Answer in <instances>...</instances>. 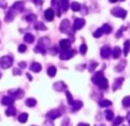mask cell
Masks as SVG:
<instances>
[{
    "instance_id": "obj_1",
    "label": "cell",
    "mask_w": 130,
    "mask_h": 126,
    "mask_svg": "<svg viewBox=\"0 0 130 126\" xmlns=\"http://www.w3.org/2000/svg\"><path fill=\"white\" fill-rule=\"evenodd\" d=\"M91 80L95 85H97L99 88H102V90H106V88L108 87V81H107V79L104 77V74L102 71L96 72V73L94 74Z\"/></svg>"
},
{
    "instance_id": "obj_2",
    "label": "cell",
    "mask_w": 130,
    "mask_h": 126,
    "mask_svg": "<svg viewBox=\"0 0 130 126\" xmlns=\"http://www.w3.org/2000/svg\"><path fill=\"white\" fill-rule=\"evenodd\" d=\"M13 65V59L10 56H2L0 59V67L2 69H8Z\"/></svg>"
},
{
    "instance_id": "obj_3",
    "label": "cell",
    "mask_w": 130,
    "mask_h": 126,
    "mask_svg": "<svg viewBox=\"0 0 130 126\" xmlns=\"http://www.w3.org/2000/svg\"><path fill=\"white\" fill-rule=\"evenodd\" d=\"M111 13H112L113 16L121 17V18H124L127 16V11L124 10L123 8H121V7H115V8H113L112 10H111Z\"/></svg>"
},
{
    "instance_id": "obj_4",
    "label": "cell",
    "mask_w": 130,
    "mask_h": 126,
    "mask_svg": "<svg viewBox=\"0 0 130 126\" xmlns=\"http://www.w3.org/2000/svg\"><path fill=\"white\" fill-rule=\"evenodd\" d=\"M74 54H75V53L71 49H62L61 54H59V57H61V60H63V61H66V60H70L71 57H73Z\"/></svg>"
},
{
    "instance_id": "obj_5",
    "label": "cell",
    "mask_w": 130,
    "mask_h": 126,
    "mask_svg": "<svg viewBox=\"0 0 130 126\" xmlns=\"http://www.w3.org/2000/svg\"><path fill=\"white\" fill-rule=\"evenodd\" d=\"M8 94H9V96L11 95V97L13 99H16V100H20V99H22L23 97V95H24V91L23 90H10L8 92Z\"/></svg>"
},
{
    "instance_id": "obj_6",
    "label": "cell",
    "mask_w": 130,
    "mask_h": 126,
    "mask_svg": "<svg viewBox=\"0 0 130 126\" xmlns=\"http://www.w3.org/2000/svg\"><path fill=\"white\" fill-rule=\"evenodd\" d=\"M59 29H61V32H63V33H71L70 32L71 31V23H70V21L69 20L62 21Z\"/></svg>"
},
{
    "instance_id": "obj_7",
    "label": "cell",
    "mask_w": 130,
    "mask_h": 126,
    "mask_svg": "<svg viewBox=\"0 0 130 126\" xmlns=\"http://www.w3.org/2000/svg\"><path fill=\"white\" fill-rule=\"evenodd\" d=\"M85 24H86V21L83 18H76L73 23V30L74 31H78V30L82 29L85 27Z\"/></svg>"
},
{
    "instance_id": "obj_8",
    "label": "cell",
    "mask_w": 130,
    "mask_h": 126,
    "mask_svg": "<svg viewBox=\"0 0 130 126\" xmlns=\"http://www.w3.org/2000/svg\"><path fill=\"white\" fill-rule=\"evenodd\" d=\"M112 55V49H111L108 46H104L101 49V56L103 59H108V57Z\"/></svg>"
},
{
    "instance_id": "obj_9",
    "label": "cell",
    "mask_w": 130,
    "mask_h": 126,
    "mask_svg": "<svg viewBox=\"0 0 130 126\" xmlns=\"http://www.w3.org/2000/svg\"><path fill=\"white\" fill-rule=\"evenodd\" d=\"M53 87H54V90L57 91V92H62V91H66L67 86L65 83H63V81H57V83L54 84Z\"/></svg>"
},
{
    "instance_id": "obj_10",
    "label": "cell",
    "mask_w": 130,
    "mask_h": 126,
    "mask_svg": "<svg viewBox=\"0 0 130 126\" xmlns=\"http://www.w3.org/2000/svg\"><path fill=\"white\" fill-rule=\"evenodd\" d=\"M61 111L59 110H57V109H55V110H52V111H49V112L47 114V117L49 118L50 120H54V119H56V118H58V117H61Z\"/></svg>"
},
{
    "instance_id": "obj_11",
    "label": "cell",
    "mask_w": 130,
    "mask_h": 126,
    "mask_svg": "<svg viewBox=\"0 0 130 126\" xmlns=\"http://www.w3.org/2000/svg\"><path fill=\"white\" fill-rule=\"evenodd\" d=\"M34 52H36V53H39V54L45 55V54H46V46H45V44H42V43L40 41V43L37 45V47L34 48Z\"/></svg>"
},
{
    "instance_id": "obj_12",
    "label": "cell",
    "mask_w": 130,
    "mask_h": 126,
    "mask_svg": "<svg viewBox=\"0 0 130 126\" xmlns=\"http://www.w3.org/2000/svg\"><path fill=\"white\" fill-rule=\"evenodd\" d=\"M55 11H54V9L53 8H48V9H46V11H45V17H46V20L47 21H53L54 20V16H55Z\"/></svg>"
},
{
    "instance_id": "obj_13",
    "label": "cell",
    "mask_w": 130,
    "mask_h": 126,
    "mask_svg": "<svg viewBox=\"0 0 130 126\" xmlns=\"http://www.w3.org/2000/svg\"><path fill=\"white\" fill-rule=\"evenodd\" d=\"M71 40H69V39H62L61 41H59V47H61V49H69L70 46H71Z\"/></svg>"
},
{
    "instance_id": "obj_14",
    "label": "cell",
    "mask_w": 130,
    "mask_h": 126,
    "mask_svg": "<svg viewBox=\"0 0 130 126\" xmlns=\"http://www.w3.org/2000/svg\"><path fill=\"white\" fill-rule=\"evenodd\" d=\"M15 15H16V11L14 10L13 8H10L9 11L7 13V15L5 16V21H6V22H11V21L14 20V17H15Z\"/></svg>"
},
{
    "instance_id": "obj_15",
    "label": "cell",
    "mask_w": 130,
    "mask_h": 126,
    "mask_svg": "<svg viewBox=\"0 0 130 126\" xmlns=\"http://www.w3.org/2000/svg\"><path fill=\"white\" fill-rule=\"evenodd\" d=\"M14 100L15 99H13L11 96H9V95H7V96H5V97H2V100H1V103L4 104V106H13V103H14Z\"/></svg>"
},
{
    "instance_id": "obj_16",
    "label": "cell",
    "mask_w": 130,
    "mask_h": 126,
    "mask_svg": "<svg viewBox=\"0 0 130 126\" xmlns=\"http://www.w3.org/2000/svg\"><path fill=\"white\" fill-rule=\"evenodd\" d=\"M41 69H42V67H41V64L38 62H33L31 65H30V70L33 72H40Z\"/></svg>"
},
{
    "instance_id": "obj_17",
    "label": "cell",
    "mask_w": 130,
    "mask_h": 126,
    "mask_svg": "<svg viewBox=\"0 0 130 126\" xmlns=\"http://www.w3.org/2000/svg\"><path fill=\"white\" fill-rule=\"evenodd\" d=\"M11 8H13L15 11H23V9H24V4H23L22 1H17L13 5Z\"/></svg>"
},
{
    "instance_id": "obj_18",
    "label": "cell",
    "mask_w": 130,
    "mask_h": 126,
    "mask_svg": "<svg viewBox=\"0 0 130 126\" xmlns=\"http://www.w3.org/2000/svg\"><path fill=\"white\" fill-rule=\"evenodd\" d=\"M81 108H82V102L81 101H74L73 106H72V111H73V112H76V111L80 110Z\"/></svg>"
},
{
    "instance_id": "obj_19",
    "label": "cell",
    "mask_w": 130,
    "mask_h": 126,
    "mask_svg": "<svg viewBox=\"0 0 130 126\" xmlns=\"http://www.w3.org/2000/svg\"><path fill=\"white\" fill-rule=\"evenodd\" d=\"M120 55H121V48L120 47H114L112 49V56L113 59H119Z\"/></svg>"
},
{
    "instance_id": "obj_20",
    "label": "cell",
    "mask_w": 130,
    "mask_h": 126,
    "mask_svg": "<svg viewBox=\"0 0 130 126\" xmlns=\"http://www.w3.org/2000/svg\"><path fill=\"white\" fill-rule=\"evenodd\" d=\"M34 29L37 30H47V27L42 22H36L34 23Z\"/></svg>"
},
{
    "instance_id": "obj_21",
    "label": "cell",
    "mask_w": 130,
    "mask_h": 126,
    "mask_svg": "<svg viewBox=\"0 0 130 126\" xmlns=\"http://www.w3.org/2000/svg\"><path fill=\"white\" fill-rule=\"evenodd\" d=\"M16 114V109L14 108L13 106H9L8 108H7V110H6V115L7 116H14Z\"/></svg>"
},
{
    "instance_id": "obj_22",
    "label": "cell",
    "mask_w": 130,
    "mask_h": 126,
    "mask_svg": "<svg viewBox=\"0 0 130 126\" xmlns=\"http://www.w3.org/2000/svg\"><path fill=\"white\" fill-rule=\"evenodd\" d=\"M65 94H66V99H67V103L70 104V107H72L73 106V103H74V101H73V99H72V94L69 92V91H65Z\"/></svg>"
},
{
    "instance_id": "obj_23",
    "label": "cell",
    "mask_w": 130,
    "mask_h": 126,
    "mask_svg": "<svg viewBox=\"0 0 130 126\" xmlns=\"http://www.w3.org/2000/svg\"><path fill=\"white\" fill-rule=\"evenodd\" d=\"M27 118H29V115H27L26 112H23V114H21V115L18 116V122L20 123H25L27 120Z\"/></svg>"
},
{
    "instance_id": "obj_24",
    "label": "cell",
    "mask_w": 130,
    "mask_h": 126,
    "mask_svg": "<svg viewBox=\"0 0 130 126\" xmlns=\"http://www.w3.org/2000/svg\"><path fill=\"white\" fill-rule=\"evenodd\" d=\"M123 83V78H119L115 80L114 85H113V91H117L118 88H120V86H121V84Z\"/></svg>"
},
{
    "instance_id": "obj_25",
    "label": "cell",
    "mask_w": 130,
    "mask_h": 126,
    "mask_svg": "<svg viewBox=\"0 0 130 126\" xmlns=\"http://www.w3.org/2000/svg\"><path fill=\"white\" fill-rule=\"evenodd\" d=\"M25 104H26L27 107H30V108H32V107H34L37 104V100L36 99H27L26 101H25Z\"/></svg>"
},
{
    "instance_id": "obj_26",
    "label": "cell",
    "mask_w": 130,
    "mask_h": 126,
    "mask_svg": "<svg viewBox=\"0 0 130 126\" xmlns=\"http://www.w3.org/2000/svg\"><path fill=\"white\" fill-rule=\"evenodd\" d=\"M56 72H57V70H56V68L55 67H49L48 68V70H47V73H48V76L49 77H54L55 74H56Z\"/></svg>"
},
{
    "instance_id": "obj_27",
    "label": "cell",
    "mask_w": 130,
    "mask_h": 126,
    "mask_svg": "<svg viewBox=\"0 0 130 126\" xmlns=\"http://www.w3.org/2000/svg\"><path fill=\"white\" fill-rule=\"evenodd\" d=\"M24 40L26 41L27 44H32V43H33V40H34V37L32 36L31 33H26L24 36Z\"/></svg>"
},
{
    "instance_id": "obj_28",
    "label": "cell",
    "mask_w": 130,
    "mask_h": 126,
    "mask_svg": "<svg viewBox=\"0 0 130 126\" xmlns=\"http://www.w3.org/2000/svg\"><path fill=\"white\" fill-rule=\"evenodd\" d=\"M98 104L102 108H105V107H110L111 104H112V102H111L110 100H102V101H99Z\"/></svg>"
},
{
    "instance_id": "obj_29",
    "label": "cell",
    "mask_w": 130,
    "mask_h": 126,
    "mask_svg": "<svg viewBox=\"0 0 130 126\" xmlns=\"http://www.w3.org/2000/svg\"><path fill=\"white\" fill-rule=\"evenodd\" d=\"M129 51H130V41L127 40L126 43H124V47H123V54L126 55V56L128 55Z\"/></svg>"
},
{
    "instance_id": "obj_30",
    "label": "cell",
    "mask_w": 130,
    "mask_h": 126,
    "mask_svg": "<svg viewBox=\"0 0 130 126\" xmlns=\"http://www.w3.org/2000/svg\"><path fill=\"white\" fill-rule=\"evenodd\" d=\"M102 30H103L104 33L110 34V33H111V31H112V28H111L108 24H104L103 27H102Z\"/></svg>"
},
{
    "instance_id": "obj_31",
    "label": "cell",
    "mask_w": 130,
    "mask_h": 126,
    "mask_svg": "<svg viewBox=\"0 0 130 126\" xmlns=\"http://www.w3.org/2000/svg\"><path fill=\"white\" fill-rule=\"evenodd\" d=\"M105 118H106L107 120H112L113 118H114V114H113V111L106 110V111H105Z\"/></svg>"
},
{
    "instance_id": "obj_32",
    "label": "cell",
    "mask_w": 130,
    "mask_h": 126,
    "mask_svg": "<svg viewBox=\"0 0 130 126\" xmlns=\"http://www.w3.org/2000/svg\"><path fill=\"white\" fill-rule=\"evenodd\" d=\"M71 8H72V10L78 11V10H80V9H81V5L79 4V2H72V4H71Z\"/></svg>"
},
{
    "instance_id": "obj_33",
    "label": "cell",
    "mask_w": 130,
    "mask_h": 126,
    "mask_svg": "<svg viewBox=\"0 0 130 126\" xmlns=\"http://www.w3.org/2000/svg\"><path fill=\"white\" fill-rule=\"evenodd\" d=\"M123 119L124 118L123 117H121V116H119V117H117L114 119V122H113V124H112V126H119L120 124H121L122 122H123Z\"/></svg>"
},
{
    "instance_id": "obj_34",
    "label": "cell",
    "mask_w": 130,
    "mask_h": 126,
    "mask_svg": "<svg viewBox=\"0 0 130 126\" xmlns=\"http://www.w3.org/2000/svg\"><path fill=\"white\" fill-rule=\"evenodd\" d=\"M122 104H123V107H130V96H126L123 100H122Z\"/></svg>"
},
{
    "instance_id": "obj_35",
    "label": "cell",
    "mask_w": 130,
    "mask_h": 126,
    "mask_svg": "<svg viewBox=\"0 0 130 126\" xmlns=\"http://www.w3.org/2000/svg\"><path fill=\"white\" fill-rule=\"evenodd\" d=\"M103 33H104V32H103V30H102V28H101V29H97L96 31L94 32V34H92V36H94L95 38H99V37H101Z\"/></svg>"
},
{
    "instance_id": "obj_36",
    "label": "cell",
    "mask_w": 130,
    "mask_h": 126,
    "mask_svg": "<svg viewBox=\"0 0 130 126\" xmlns=\"http://www.w3.org/2000/svg\"><path fill=\"white\" fill-rule=\"evenodd\" d=\"M25 18H26V21H29V22H32V21L37 20V15H34V14H30V15H27Z\"/></svg>"
},
{
    "instance_id": "obj_37",
    "label": "cell",
    "mask_w": 130,
    "mask_h": 126,
    "mask_svg": "<svg viewBox=\"0 0 130 126\" xmlns=\"http://www.w3.org/2000/svg\"><path fill=\"white\" fill-rule=\"evenodd\" d=\"M80 53L82 55H85L86 53H87V45H86V44H82V45L80 46Z\"/></svg>"
},
{
    "instance_id": "obj_38",
    "label": "cell",
    "mask_w": 130,
    "mask_h": 126,
    "mask_svg": "<svg viewBox=\"0 0 130 126\" xmlns=\"http://www.w3.org/2000/svg\"><path fill=\"white\" fill-rule=\"evenodd\" d=\"M26 49H27V48H26V46H25V45H20V46H18V52H20V53L26 52Z\"/></svg>"
},
{
    "instance_id": "obj_39",
    "label": "cell",
    "mask_w": 130,
    "mask_h": 126,
    "mask_svg": "<svg viewBox=\"0 0 130 126\" xmlns=\"http://www.w3.org/2000/svg\"><path fill=\"white\" fill-rule=\"evenodd\" d=\"M96 67H97V63L95 62V63H92L91 65H89V68H88V70H89L90 72H92V71H94V70H95V68H96Z\"/></svg>"
},
{
    "instance_id": "obj_40",
    "label": "cell",
    "mask_w": 130,
    "mask_h": 126,
    "mask_svg": "<svg viewBox=\"0 0 130 126\" xmlns=\"http://www.w3.org/2000/svg\"><path fill=\"white\" fill-rule=\"evenodd\" d=\"M13 73L15 74V76H16V74H17V76H20V74L22 73V71H21L20 69H14V70H13Z\"/></svg>"
},
{
    "instance_id": "obj_41",
    "label": "cell",
    "mask_w": 130,
    "mask_h": 126,
    "mask_svg": "<svg viewBox=\"0 0 130 126\" xmlns=\"http://www.w3.org/2000/svg\"><path fill=\"white\" fill-rule=\"evenodd\" d=\"M123 65H124V62H123V63H122V64L118 65V67H117V69H115V70H117V71H121V70H122V69H123Z\"/></svg>"
},
{
    "instance_id": "obj_42",
    "label": "cell",
    "mask_w": 130,
    "mask_h": 126,
    "mask_svg": "<svg viewBox=\"0 0 130 126\" xmlns=\"http://www.w3.org/2000/svg\"><path fill=\"white\" fill-rule=\"evenodd\" d=\"M50 54H52V55H56V54H57V48L53 47L52 51H50Z\"/></svg>"
},
{
    "instance_id": "obj_43",
    "label": "cell",
    "mask_w": 130,
    "mask_h": 126,
    "mask_svg": "<svg viewBox=\"0 0 130 126\" xmlns=\"http://www.w3.org/2000/svg\"><path fill=\"white\" fill-rule=\"evenodd\" d=\"M122 30H123V28L119 30V32H118V33H117V36H115V37H117V38H120V37L122 36Z\"/></svg>"
},
{
    "instance_id": "obj_44",
    "label": "cell",
    "mask_w": 130,
    "mask_h": 126,
    "mask_svg": "<svg viewBox=\"0 0 130 126\" xmlns=\"http://www.w3.org/2000/svg\"><path fill=\"white\" fill-rule=\"evenodd\" d=\"M32 1H33L36 5H38V6H40V5L42 4V0H32Z\"/></svg>"
},
{
    "instance_id": "obj_45",
    "label": "cell",
    "mask_w": 130,
    "mask_h": 126,
    "mask_svg": "<svg viewBox=\"0 0 130 126\" xmlns=\"http://www.w3.org/2000/svg\"><path fill=\"white\" fill-rule=\"evenodd\" d=\"M18 65H20L21 69H23V68H26V63H25V62H21Z\"/></svg>"
},
{
    "instance_id": "obj_46",
    "label": "cell",
    "mask_w": 130,
    "mask_h": 126,
    "mask_svg": "<svg viewBox=\"0 0 130 126\" xmlns=\"http://www.w3.org/2000/svg\"><path fill=\"white\" fill-rule=\"evenodd\" d=\"M45 125H46V126H54V124H53L52 122H46Z\"/></svg>"
},
{
    "instance_id": "obj_47",
    "label": "cell",
    "mask_w": 130,
    "mask_h": 126,
    "mask_svg": "<svg viewBox=\"0 0 130 126\" xmlns=\"http://www.w3.org/2000/svg\"><path fill=\"white\" fill-rule=\"evenodd\" d=\"M78 126H89V124H86V123H80V124H78Z\"/></svg>"
},
{
    "instance_id": "obj_48",
    "label": "cell",
    "mask_w": 130,
    "mask_h": 126,
    "mask_svg": "<svg viewBox=\"0 0 130 126\" xmlns=\"http://www.w3.org/2000/svg\"><path fill=\"white\" fill-rule=\"evenodd\" d=\"M26 77H27V79H29V80H32V77H31V74H30V73H26Z\"/></svg>"
},
{
    "instance_id": "obj_49",
    "label": "cell",
    "mask_w": 130,
    "mask_h": 126,
    "mask_svg": "<svg viewBox=\"0 0 130 126\" xmlns=\"http://www.w3.org/2000/svg\"><path fill=\"white\" fill-rule=\"evenodd\" d=\"M128 122H129V125H130V112H129V115H128Z\"/></svg>"
},
{
    "instance_id": "obj_50",
    "label": "cell",
    "mask_w": 130,
    "mask_h": 126,
    "mask_svg": "<svg viewBox=\"0 0 130 126\" xmlns=\"http://www.w3.org/2000/svg\"><path fill=\"white\" fill-rule=\"evenodd\" d=\"M110 1H111V2H117L118 0H110Z\"/></svg>"
},
{
    "instance_id": "obj_51",
    "label": "cell",
    "mask_w": 130,
    "mask_h": 126,
    "mask_svg": "<svg viewBox=\"0 0 130 126\" xmlns=\"http://www.w3.org/2000/svg\"><path fill=\"white\" fill-rule=\"evenodd\" d=\"M96 126H105V125H103V124H98V125H96Z\"/></svg>"
},
{
    "instance_id": "obj_52",
    "label": "cell",
    "mask_w": 130,
    "mask_h": 126,
    "mask_svg": "<svg viewBox=\"0 0 130 126\" xmlns=\"http://www.w3.org/2000/svg\"><path fill=\"white\" fill-rule=\"evenodd\" d=\"M0 78H1V72H0Z\"/></svg>"
},
{
    "instance_id": "obj_53",
    "label": "cell",
    "mask_w": 130,
    "mask_h": 126,
    "mask_svg": "<svg viewBox=\"0 0 130 126\" xmlns=\"http://www.w3.org/2000/svg\"><path fill=\"white\" fill-rule=\"evenodd\" d=\"M120 1H124V0H120Z\"/></svg>"
},
{
    "instance_id": "obj_54",
    "label": "cell",
    "mask_w": 130,
    "mask_h": 126,
    "mask_svg": "<svg viewBox=\"0 0 130 126\" xmlns=\"http://www.w3.org/2000/svg\"><path fill=\"white\" fill-rule=\"evenodd\" d=\"M0 28H1V24H0Z\"/></svg>"
},
{
    "instance_id": "obj_55",
    "label": "cell",
    "mask_w": 130,
    "mask_h": 126,
    "mask_svg": "<svg viewBox=\"0 0 130 126\" xmlns=\"http://www.w3.org/2000/svg\"><path fill=\"white\" fill-rule=\"evenodd\" d=\"M32 126H36V125H32Z\"/></svg>"
}]
</instances>
